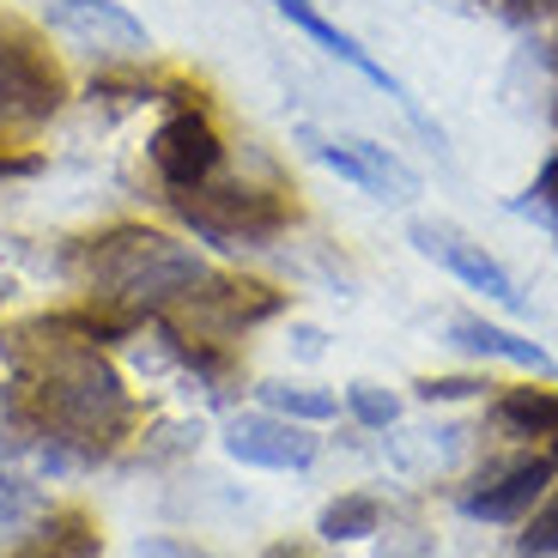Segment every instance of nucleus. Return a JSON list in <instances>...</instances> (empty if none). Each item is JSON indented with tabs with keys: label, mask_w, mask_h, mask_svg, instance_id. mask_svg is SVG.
<instances>
[{
	"label": "nucleus",
	"mask_w": 558,
	"mask_h": 558,
	"mask_svg": "<svg viewBox=\"0 0 558 558\" xmlns=\"http://www.w3.org/2000/svg\"><path fill=\"white\" fill-rule=\"evenodd\" d=\"M182 219L219 250H255L286 225V207L274 195H255V189H195L182 201Z\"/></svg>",
	"instance_id": "7ed1b4c3"
},
{
	"label": "nucleus",
	"mask_w": 558,
	"mask_h": 558,
	"mask_svg": "<svg viewBox=\"0 0 558 558\" xmlns=\"http://www.w3.org/2000/svg\"><path fill=\"white\" fill-rule=\"evenodd\" d=\"M407 238H413V250H418V255H432V262H444L449 274L461 279V286H474V292H486L492 304H504V310H522L517 279L504 274V267L492 262L486 250H480V243H468V238H461L456 225H432V219H418L413 231H407Z\"/></svg>",
	"instance_id": "39448f33"
},
{
	"label": "nucleus",
	"mask_w": 558,
	"mask_h": 558,
	"mask_svg": "<svg viewBox=\"0 0 558 558\" xmlns=\"http://www.w3.org/2000/svg\"><path fill=\"white\" fill-rule=\"evenodd\" d=\"M153 165L170 189H201L219 170V134L207 128V116H195V110L170 116L153 134Z\"/></svg>",
	"instance_id": "423d86ee"
},
{
	"label": "nucleus",
	"mask_w": 558,
	"mask_h": 558,
	"mask_svg": "<svg viewBox=\"0 0 558 558\" xmlns=\"http://www.w3.org/2000/svg\"><path fill=\"white\" fill-rule=\"evenodd\" d=\"M553 461H558V444H553Z\"/></svg>",
	"instance_id": "a878e982"
},
{
	"label": "nucleus",
	"mask_w": 558,
	"mask_h": 558,
	"mask_svg": "<svg viewBox=\"0 0 558 558\" xmlns=\"http://www.w3.org/2000/svg\"><path fill=\"white\" fill-rule=\"evenodd\" d=\"M195 304L207 310V316L219 322V328H250V322L274 316V310H279V298L267 292V286H250V279H231V286H213V292H201Z\"/></svg>",
	"instance_id": "f8f14e48"
},
{
	"label": "nucleus",
	"mask_w": 558,
	"mask_h": 558,
	"mask_svg": "<svg viewBox=\"0 0 558 558\" xmlns=\"http://www.w3.org/2000/svg\"><path fill=\"white\" fill-rule=\"evenodd\" d=\"M347 407L364 418V425H377V432H389L395 418H401V401H395L389 389H377V383H352V389H347Z\"/></svg>",
	"instance_id": "f3484780"
},
{
	"label": "nucleus",
	"mask_w": 558,
	"mask_h": 558,
	"mask_svg": "<svg viewBox=\"0 0 558 558\" xmlns=\"http://www.w3.org/2000/svg\"><path fill=\"white\" fill-rule=\"evenodd\" d=\"M37 407H43V418H49L56 432L92 437V444L116 437L122 432V418H128L122 377H116L85 340H61V347H49V359H43V371H37Z\"/></svg>",
	"instance_id": "f03ea898"
},
{
	"label": "nucleus",
	"mask_w": 558,
	"mask_h": 558,
	"mask_svg": "<svg viewBox=\"0 0 558 558\" xmlns=\"http://www.w3.org/2000/svg\"><path fill=\"white\" fill-rule=\"evenodd\" d=\"M25 558H61V553H56V546H37V553H25Z\"/></svg>",
	"instance_id": "393cba45"
},
{
	"label": "nucleus",
	"mask_w": 558,
	"mask_h": 558,
	"mask_svg": "<svg viewBox=\"0 0 558 558\" xmlns=\"http://www.w3.org/2000/svg\"><path fill=\"white\" fill-rule=\"evenodd\" d=\"M267 558H304V553H292V546H274V553H267Z\"/></svg>",
	"instance_id": "b1692460"
},
{
	"label": "nucleus",
	"mask_w": 558,
	"mask_h": 558,
	"mask_svg": "<svg viewBox=\"0 0 558 558\" xmlns=\"http://www.w3.org/2000/svg\"><path fill=\"white\" fill-rule=\"evenodd\" d=\"M510 7H517L522 19H529V13H558V0H510Z\"/></svg>",
	"instance_id": "5701e85b"
},
{
	"label": "nucleus",
	"mask_w": 558,
	"mask_h": 558,
	"mask_svg": "<svg viewBox=\"0 0 558 558\" xmlns=\"http://www.w3.org/2000/svg\"><path fill=\"white\" fill-rule=\"evenodd\" d=\"M377 522H383V504L364 498V492L335 498L322 510V534H328V541H364V534H377Z\"/></svg>",
	"instance_id": "2eb2a0df"
},
{
	"label": "nucleus",
	"mask_w": 558,
	"mask_h": 558,
	"mask_svg": "<svg viewBox=\"0 0 558 558\" xmlns=\"http://www.w3.org/2000/svg\"><path fill=\"white\" fill-rule=\"evenodd\" d=\"M498 418L510 425V432L522 437H546L558 432V395H541V389H517L498 401Z\"/></svg>",
	"instance_id": "ddd939ff"
},
{
	"label": "nucleus",
	"mask_w": 558,
	"mask_h": 558,
	"mask_svg": "<svg viewBox=\"0 0 558 558\" xmlns=\"http://www.w3.org/2000/svg\"><path fill=\"white\" fill-rule=\"evenodd\" d=\"M31 510H37V492L25 480H0V529H19Z\"/></svg>",
	"instance_id": "6ab92c4d"
},
{
	"label": "nucleus",
	"mask_w": 558,
	"mask_h": 558,
	"mask_svg": "<svg viewBox=\"0 0 558 558\" xmlns=\"http://www.w3.org/2000/svg\"><path fill=\"white\" fill-rule=\"evenodd\" d=\"M56 73L43 68L31 49L0 43V128H31L56 110Z\"/></svg>",
	"instance_id": "6e6552de"
},
{
	"label": "nucleus",
	"mask_w": 558,
	"mask_h": 558,
	"mask_svg": "<svg viewBox=\"0 0 558 558\" xmlns=\"http://www.w3.org/2000/svg\"><path fill=\"white\" fill-rule=\"evenodd\" d=\"M546 486H553V461L534 456V461H517V468H504V474L492 480L486 492H468V498H461V510H468L474 522H517Z\"/></svg>",
	"instance_id": "1a4fd4ad"
},
{
	"label": "nucleus",
	"mask_w": 558,
	"mask_h": 558,
	"mask_svg": "<svg viewBox=\"0 0 558 558\" xmlns=\"http://www.w3.org/2000/svg\"><path fill=\"white\" fill-rule=\"evenodd\" d=\"M128 558H201L195 546H182V541H140Z\"/></svg>",
	"instance_id": "412c9836"
},
{
	"label": "nucleus",
	"mask_w": 558,
	"mask_h": 558,
	"mask_svg": "<svg viewBox=\"0 0 558 558\" xmlns=\"http://www.w3.org/2000/svg\"><path fill=\"white\" fill-rule=\"evenodd\" d=\"M517 546H522V558H553V553H558V498L529 522V534H522Z\"/></svg>",
	"instance_id": "a211bd4d"
},
{
	"label": "nucleus",
	"mask_w": 558,
	"mask_h": 558,
	"mask_svg": "<svg viewBox=\"0 0 558 558\" xmlns=\"http://www.w3.org/2000/svg\"><path fill=\"white\" fill-rule=\"evenodd\" d=\"M480 389H486V383H474V377H432L418 395H425V401H461V395H480Z\"/></svg>",
	"instance_id": "aec40b11"
},
{
	"label": "nucleus",
	"mask_w": 558,
	"mask_h": 558,
	"mask_svg": "<svg viewBox=\"0 0 558 558\" xmlns=\"http://www.w3.org/2000/svg\"><path fill=\"white\" fill-rule=\"evenodd\" d=\"M225 449L250 468H310L316 461V437L298 432V418L274 413H238L225 425Z\"/></svg>",
	"instance_id": "0eeeda50"
},
{
	"label": "nucleus",
	"mask_w": 558,
	"mask_h": 558,
	"mask_svg": "<svg viewBox=\"0 0 558 558\" xmlns=\"http://www.w3.org/2000/svg\"><path fill=\"white\" fill-rule=\"evenodd\" d=\"M449 335H456L461 352H480V359H510V364H522V371H534V377H546V371H553L546 347H534V340L510 335V328H492V322L461 316V322H449Z\"/></svg>",
	"instance_id": "9b49d317"
},
{
	"label": "nucleus",
	"mask_w": 558,
	"mask_h": 558,
	"mask_svg": "<svg viewBox=\"0 0 558 558\" xmlns=\"http://www.w3.org/2000/svg\"><path fill=\"white\" fill-rule=\"evenodd\" d=\"M262 401L286 418H304V425H322V418H335L340 401L328 389H304V383H262Z\"/></svg>",
	"instance_id": "4468645a"
},
{
	"label": "nucleus",
	"mask_w": 558,
	"mask_h": 558,
	"mask_svg": "<svg viewBox=\"0 0 558 558\" xmlns=\"http://www.w3.org/2000/svg\"><path fill=\"white\" fill-rule=\"evenodd\" d=\"M534 201H541L546 213H558V153L546 158V170H541V182H534Z\"/></svg>",
	"instance_id": "4be33fe9"
},
{
	"label": "nucleus",
	"mask_w": 558,
	"mask_h": 558,
	"mask_svg": "<svg viewBox=\"0 0 558 558\" xmlns=\"http://www.w3.org/2000/svg\"><path fill=\"white\" fill-rule=\"evenodd\" d=\"M304 140H310V153H316L322 165L340 170L347 182H359L364 195L395 201V207L418 195V177L389 153V146H377V140H352V134H304Z\"/></svg>",
	"instance_id": "20e7f679"
},
{
	"label": "nucleus",
	"mask_w": 558,
	"mask_h": 558,
	"mask_svg": "<svg viewBox=\"0 0 558 558\" xmlns=\"http://www.w3.org/2000/svg\"><path fill=\"white\" fill-rule=\"evenodd\" d=\"M274 7H279V13H286V19H292L298 31H310V37H316L322 49H328V56H340V61H347V68H359L364 80L377 85V92H389L395 104H407V110H413V98H407V85L395 80L389 68H377V61H371V49H359V37H347V31H340V25H328V19H322L316 7H310V0H274ZM413 116H418V110H413Z\"/></svg>",
	"instance_id": "9d476101"
},
{
	"label": "nucleus",
	"mask_w": 558,
	"mask_h": 558,
	"mask_svg": "<svg viewBox=\"0 0 558 558\" xmlns=\"http://www.w3.org/2000/svg\"><path fill=\"white\" fill-rule=\"evenodd\" d=\"M43 7L80 19V25H104L110 37H122V43H140V25L122 13V7H110V0H43Z\"/></svg>",
	"instance_id": "dca6fc26"
},
{
	"label": "nucleus",
	"mask_w": 558,
	"mask_h": 558,
	"mask_svg": "<svg viewBox=\"0 0 558 558\" xmlns=\"http://www.w3.org/2000/svg\"><path fill=\"white\" fill-rule=\"evenodd\" d=\"M85 279L104 304H122V310H158L170 298L195 292L207 267H201L195 250L158 238V231H110L104 243H92L85 255Z\"/></svg>",
	"instance_id": "f257e3e1"
}]
</instances>
